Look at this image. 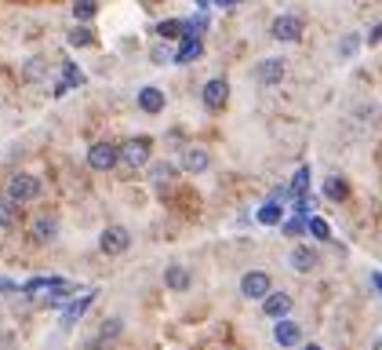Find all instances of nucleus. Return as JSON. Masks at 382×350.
Listing matches in <instances>:
<instances>
[{"label": "nucleus", "mask_w": 382, "mask_h": 350, "mask_svg": "<svg viewBox=\"0 0 382 350\" xmlns=\"http://www.w3.org/2000/svg\"><path fill=\"white\" fill-rule=\"evenodd\" d=\"M8 197L19 201V204L37 201V197H40V179H37V175H26V172L11 175V179H8Z\"/></svg>", "instance_id": "obj_1"}, {"label": "nucleus", "mask_w": 382, "mask_h": 350, "mask_svg": "<svg viewBox=\"0 0 382 350\" xmlns=\"http://www.w3.org/2000/svg\"><path fill=\"white\" fill-rule=\"evenodd\" d=\"M150 150H153V142L146 139V135H138V139H127L124 146H120V161L127 165V168H146L150 165Z\"/></svg>", "instance_id": "obj_2"}, {"label": "nucleus", "mask_w": 382, "mask_h": 350, "mask_svg": "<svg viewBox=\"0 0 382 350\" xmlns=\"http://www.w3.org/2000/svg\"><path fill=\"white\" fill-rule=\"evenodd\" d=\"M117 165H120V146H113V142H95V146L88 150V168L113 172Z\"/></svg>", "instance_id": "obj_3"}, {"label": "nucleus", "mask_w": 382, "mask_h": 350, "mask_svg": "<svg viewBox=\"0 0 382 350\" xmlns=\"http://www.w3.org/2000/svg\"><path fill=\"white\" fill-rule=\"evenodd\" d=\"M302 19L299 15H277L273 19V26H269V37L273 40H280V44H295V40H302Z\"/></svg>", "instance_id": "obj_4"}, {"label": "nucleus", "mask_w": 382, "mask_h": 350, "mask_svg": "<svg viewBox=\"0 0 382 350\" xmlns=\"http://www.w3.org/2000/svg\"><path fill=\"white\" fill-rule=\"evenodd\" d=\"M99 248L102 256H124L132 248V234H127V227H106L99 234Z\"/></svg>", "instance_id": "obj_5"}, {"label": "nucleus", "mask_w": 382, "mask_h": 350, "mask_svg": "<svg viewBox=\"0 0 382 350\" xmlns=\"http://www.w3.org/2000/svg\"><path fill=\"white\" fill-rule=\"evenodd\" d=\"M269 289H273V281H269L266 270H248V274L241 277V296L244 299H262Z\"/></svg>", "instance_id": "obj_6"}, {"label": "nucleus", "mask_w": 382, "mask_h": 350, "mask_svg": "<svg viewBox=\"0 0 382 350\" xmlns=\"http://www.w3.org/2000/svg\"><path fill=\"white\" fill-rule=\"evenodd\" d=\"M284 73H288V62L284 59H262L259 66H255V81L266 84V88H273L284 81Z\"/></svg>", "instance_id": "obj_7"}, {"label": "nucleus", "mask_w": 382, "mask_h": 350, "mask_svg": "<svg viewBox=\"0 0 382 350\" xmlns=\"http://www.w3.org/2000/svg\"><path fill=\"white\" fill-rule=\"evenodd\" d=\"M200 99H204V106H208V109H226V102H230V84L222 81V77H212V81L200 88Z\"/></svg>", "instance_id": "obj_8"}, {"label": "nucleus", "mask_w": 382, "mask_h": 350, "mask_svg": "<svg viewBox=\"0 0 382 350\" xmlns=\"http://www.w3.org/2000/svg\"><path fill=\"white\" fill-rule=\"evenodd\" d=\"M208 165H212V153L204 150V146H186V153H182V172L200 175V172H208Z\"/></svg>", "instance_id": "obj_9"}, {"label": "nucleus", "mask_w": 382, "mask_h": 350, "mask_svg": "<svg viewBox=\"0 0 382 350\" xmlns=\"http://www.w3.org/2000/svg\"><path fill=\"white\" fill-rule=\"evenodd\" d=\"M262 310H266V317H288L292 314V296L288 292H266Z\"/></svg>", "instance_id": "obj_10"}, {"label": "nucleus", "mask_w": 382, "mask_h": 350, "mask_svg": "<svg viewBox=\"0 0 382 350\" xmlns=\"http://www.w3.org/2000/svg\"><path fill=\"white\" fill-rule=\"evenodd\" d=\"M164 91L161 88H153V84H146V88H138V109H142V114H161V109H164Z\"/></svg>", "instance_id": "obj_11"}, {"label": "nucleus", "mask_w": 382, "mask_h": 350, "mask_svg": "<svg viewBox=\"0 0 382 350\" xmlns=\"http://www.w3.org/2000/svg\"><path fill=\"white\" fill-rule=\"evenodd\" d=\"M55 234H58V222H55L51 215H40V219H33V227H29V237H33V245H51Z\"/></svg>", "instance_id": "obj_12"}, {"label": "nucleus", "mask_w": 382, "mask_h": 350, "mask_svg": "<svg viewBox=\"0 0 382 350\" xmlns=\"http://www.w3.org/2000/svg\"><path fill=\"white\" fill-rule=\"evenodd\" d=\"M189 33H197L193 22H179V19H168V22H157V37H164V40H182Z\"/></svg>", "instance_id": "obj_13"}, {"label": "nucleus", "mask_w": 382, "mask_h": 350, "mask_svg": "<svg viewBox=\"0 0 382 350\" xmlns=\"http://www.w3.org/2000/svg\"><path fill=\"white\" fill-rule=\"evenodd\" d=\"M200 55H204V40L197 33H189V37H182V47L171 55V62H197Z\"/></svg>", "instance_id": "obj_14"}, {"label": "nucleus", "mask_w": 382, "mask_h": 350, "mask_svg": "<svg viewBox=\"0 0 382 350\" xmlns=\"http://www.w3.org/2000/svg\"><path fill=\"white\" fill-rule=\"evenodd\" d=\"M91 303H95V292H84L81 299H77V303H70V307H66V314H62V328H73V325L88 314V307H91Z\"/></svg>", "instance_id": "obj_15"}, {"label": "nucleus", "mask_w": 382, "mask_h": 350, "mask_svg": "<svg viewBox=\"0 0 382 350\" xmlns=\"http://www.w3.org/2000/svg\"><path fill=\"white\" fill-rule=\"evenodd\" d=\"M273 340H277L280 347H295V343L302 340V332H299L295 321H288V317H277V325H273Z\"/></svg>", "instance_id": "obj_16"}, {"label": "nucleus", "mask_w": 382, "mask_h": 350, "mask_svg": "<svg viewBox=\"0 0 382 350\" xmlns=\"http://www.w3.org/2000/svg\"><path fill=\"white\" fill-rule=\"evenodd\" d=\"M164 284H168L171 292H186L189 284H193V277H189V270H186V266L175 263V266H168V270H164Z\"/></svg>", "instance_id": "obj_17"}, {"label": "nucleus", "mask_w": 382, "mask_h": 350, "mask_svg": "<svg viewBox=\"0 0 382 350\" xmlns=\"http://www.w3.org/2000/svg\"><path fill=\"white\" fill-rule=\"evenodd\" d=\"M292 266L299 270V274H310V270L317 266V252H313L310 245H295V252H292Z\"/></svg>", "instance_id": "obj_18"}, {"label": "nucleus", "mask_w": 382, "mask_h": 350, "mask_svg": "<svg viewBox=\"0 0 382 350\" xmlns=\"http://www.w3.org/2000/svg\"><path fill=\"white\" fill-rule=\"evenodd\" d=\"M324 197L342 204V201L349 197V183L342 179V175H328V179H324Z\"/></svg>", "instance_id": "obj_19"}, {"label": "nucleus", "mask_w": 382, "mask_h": 350, "mask_svg": "<svg viewBox=\"0 0 382 350\" xmlns=\"http://www.w3.org/2000/svg\"><path fill=\"white\" fill-rule=\"evenodd\" d=\"M175 175H179V165H171V161H153V165H150V179L161 183V186L171 183Z\"/></svg>", "instance_id": "obj_20"}, {"label": "nucleus", "mask_w": 382, "mask_h": 350, "mask_svg": "<svg viewBox=\"0 0 382 350\" xmlns=\"http://www.w3.org/2000/svg\"><path fill=\"white\" fill-rule=\"evenodd\" d=\"M0 227H4V230L19 227V201H11V197L0 201Z\"/></svg>", "instance_id": "obj_21"}, {"label": "nucleus", "mask_w": 382, "mask_h": 350, "mask_svg": "<svg viewBox=\"0 0 382 350\" xmlns=\"http://www.w3.org/2000/svg\"><path fill=\"white\" fill-rule=\"evenodd\" d=\"M77 84H84V73L73 66V62H66V77H62V81L55 84V95H66L70 88H77Z\"/></svg>", "instance_id": "obj_22"}, {"label": "nucleus", "mask_w": 382, "mask_h": 350, "mask_svg": "<svg viewBox=\"0 0 382 350\" xmlns=\"http://www.w3.org/2000/svg\"><path fill=\"white\" fill-rule=\"evenodd\" d=\"M99 15V0H73V19L77 22H88Z\"/></svg>", "instance_id": "obj_23"}, {"label": "nucleus", "mask_w": 382, "mask_h": 350, "mask_svg": "<svg viewBox=\"0 0 382 350\" xmlns=\"http://www.w3.org/2000/svg\"><path fill=\"white\" fill-rule=\"evenodd\" d=\"M255 219H259L262 227H277V222L284 219V208H280V204H273V201H269V204H262V208H259V215H255Z\"/></svg>", "instance_id": "obj_24"}, {"label": "nucleus", "mask_w": 382, "mask_h": 350, "mask_svg": "<svg viewBox=\"0 0 382 350\" xmlns=\"http://www.w3.org/2000/svg\"><path fill=\"white\" fill-rule=\"evenodd\" d=\"M58 284H66V281H62V277H37V281H29L26 284V296H37V292H44V289H58Z\"/></svg>", "instance_id": "obj_25"}, {"label": "nucleus", "mask_w": 382, "mask_h": 350, "mask_svg": "<svg viewBox=\"0 0 382 350\" xmlns=\"http://www.w3.org/2000/svg\"><path fill=\"white\" fill-rule=\"evenodd\" d=\"M306 234H313L317 241H328V237H331V230H328V222H324L321 215H313V219H306Z\"/></svg>", "instance_id": "obj_26"}, {"label": "nucleus", "mask_w": 382, "mask_h": 350, "mask_svg": "<svg viewBox=\"0 0 382 350\" xmlns=\"http://www.w3.org/2000/svg\"><path fill=\"white\" fill-rule=\"evenodd\" d=\"M70 44H73V47H91V44H95V33H91L88 26H77L73 33H70Z\"/></svg>", "instance_id": "obj_27"}, {"label": "nucleus", "mask_w": 382, "mask_h": 350, "mask_svg": "<svg viewBox=\"0 0 382 350\" xmlns=\"http://www.w3.org/2000/svg\"><path fill=\"white\" fill-rule=\"evenodd\" d=\"M306 186H310V168H299L295 179H292V197H302V194H306Z\"/></svg>", "instance_id": "obj_28"}, {"label": "nucleus", "mask_w": 382, "mask_h": 350, "mask_svg": "<svg viewBox=\"0 0 382 350\" xmlns=\"http://www.w3.org/2000/svg\"><path fill=\"white\" fill-rule=\"evenodd\" d=\"M120 332H124V325H120V317H109V321H106V325L99 328V336H102V340H117Z\"/></svg>", "instance_id": "obj_29"}, {"label": "nucleus", "mask_w": 382, "mask_h": 350, "mask_svg": "<svg viewBox=\"0 0 382 350\" xmlns=\"http://www.w3.org/2000/svg\"><path fill=\"white\" fill-rule=\"evenodd\" d=\"M357 47H360V37H357V33H349V37L339 44V55H342V59H353V55H357Z\"/></svg>", "instance_id": "obj_30"}, {"label": "nucleus", "mask_w": 382, "mask_h": 350, "mask_svg": "<svg viewBox=\"0 0 382 350\" xmlns=\"http://www.w3.org/2000/svg\"><path fill=\"white\" fill-rule=\"evenodd\" d=\"M284 234H288V237H302V234H306V219H288V222H284Z\"/></svg>", "instance_id": "obj_31"}, {"label": "nucleus", "mask_w": 382, "mask_h": 350, "mask_svg": "<svg viewBox=\"0 0 382 350\" xmlns=\"http://www.w3.org/2000/svg\"><path fill=\"white\" fill-rule=\"evenodd\" d=\"M109 343H113V340H102V336H95V340H88V350H113Z\"/></svg>", "instance_id": "obj_32"}, {"label": "nucleus", "mask_w": 382, "mask_h": 350, "mask_svg": "<svg viewBox=\"0 0 382 350\" xmlns=\"http://www.w3.org/2000/svg\"><path fill=\"white\" fill-rule=\"evenodd\" d=\"M153 62H171V47H153Z\"/></svg>", "instance_id": "obj_33"}, {"label": "nucleus", "mask_w": 382, "mask_h": 350, "mask_svg": "<svg viewBox=\"0 0 382 350\" xmlns=\"http://www.w3.org/2000/svg\"><path fill=\"white\" fill-rule=\"evenodd\" d=\"M364 40H368V47H375V44H382V22H379V26H372V33H368V37H364Z\"/></svg>", "instance_id": "obj_34"}, {"label": "nucleus", "mask_w": 382, "mask_h": 350, "mask_svg": "<svg viewBox=\"0 0 382 350\" xmlns=\"http://www.w3.org/2000/svg\"><path fill=\"white\" fill-rule=\"evenodd\" d=\"M218 8H237V4H244V0H215Z\"/></svg>", "instance_id": "obj_35"}, {"label": "nucleus", "mask_w": 382, "mask_h": 350, "mask_svg": "<svg viewBox=\"0 0 382 350\" xmlns=\"http://www.w3.org/2000/svg\"><path fill=\"white\" fill-rule=\"evenodd\" d=\"M372 284H375V289L382 292V274H372Z\"/></svg>", "instance_id": "obj_36"}, {"label": "nucleus", "mask_w": 382, "mask_h": 350, "mask_svg": "<svg viewBox=\"0 0 382 350\" xmlns=\"http://www.w3.org/2000/svg\"><path fill=\"white\" fill-rule=\"evenodd\" d=\"M302 350H324V347H317V343H306V347H302Z\"/></svg>", "instance_id": "obj_37"}, {"label": "nucleus", "mask_w": 382, "mask_h": 350, "mask_svg": "<svg viewBox=\"0 0 382 350\" xmlns=\"http://www.w3.org/2000/svg\"><path fill=\"white\" fill-rule=\"evenodd\" d=\"M379 350H382V336H379Z\"/></svg>", "instance_id": "obj_38"}, {"label": "nucleus", "mask_w": 382, "mask_h": 350, "mask_svg": "<svg viewBox=\"0 0 382 350\" xmlns=\"http://www.w3.org/2000/svg\"><path fill=\"white\" fill-rule=\"evenodd\" d=\"M197 4H208V0H197Z\"/></svg>", "instance_id": "obj_39"}, {"label": "nucleus", "mask_w": 382, "mask_h": 350, "mask_svg": "<svg viewBox=\"0 0 382 350\" xmlns=\"http://www.w3.org/2000/svg\"><path fill=\"white\" fill-rule=\"evenodd\" d=\"M150 4H157V0H150Z\"/></svg>", "instance_id": "obj_40"}]
</instances>
